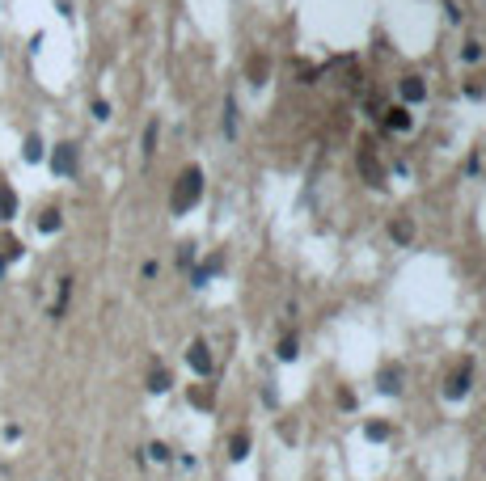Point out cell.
Returning a JSON list of instances; mask_svg holds the SVG:
<instances>
[{
	"instance_id": "1",
	"label": "cell",
	"mask_w": 486,
	"mask_h": 481,
	"mask_svg": "<svg viewBox=\"0 0 486 481\" xmlns=\"http://www.w3.org/2000/svg\"><path fill=\"white\" fill-rule=\"evenodd\" d=\"M203 198V169H182L178 173V182H174V194H169V207H174L178 216H186L194 203Z\"/></svg>"
},
{
	"instance_id": "2",
	"label": "cell",
	"mask_w": 486,
	"mask_h": 481,
	"mask_svg": "<svg viewBox=\"0 0 486 481\" xmlns=\"http://www.w3.org/2000/svg\"><path fill=\"white\" fill-rule=\"evenodd\" d=\"M77 161H81L77 144H55V152H51V169H55L60 177H72V173H77Z\"/></svg>"
},
{
	"instance_id": "3",
	"label": "cell",
	"mask_w": 486,
	"mask_h": 481,
	"mask_svg": "<svg viewBox=\"0 0 486 481\" xmlns=\"http://www.w3.org/2000/svg\"><path fill=\"white\" fill-rule=\"evenodd\" d=\"M355 161H359V173L368 177L372 186H381V182H385V169H381V161H376L372 144H359V157H355Z\"/></svg>"
},
{
	"instance_id": "4",
	"label": "cell",
	"mask_w": 486,
	"mask_h": 481,
	"mask_svg": "<svg viewBox=\"0 0 486 481\" xmlns=\"http://www.w3.org/2000/svg\"><path fill=\"white\" fill-rule=\"evenodd\" d=\"M186 363H190L194 372H199V376H207V372H212V350H207V342H190Z\"/></svg>"
},
{
	"instance_id": "5",
	"label": "cell",
	"mask_w": 486,
	"mask_h": 481,
	"mask_svg": "<svg viewBox=\"0 0 486 481\" xmlns=\"http://www.w3.org/2000/svg\"><path fill=\"white\" fill-rule=\"evenodd\" d=\"M216 270H225V258H220V253H212V258H207L203 266H194V274H190V278H194V287H203Z\"/></svg>"
},
{
	"instance_id": "6",
	"label": "cell",
	"mask_w": 486,
	"mask_h": 481,
	"mask_svg": "<svg viewBox=\"0 0 486 481\" xmlns=\"http://www.w3.org/2000/svg\"><path fill=\"white\" fill-rule=\"evenodd\" d=\"M402 97H406V101H423V97H427L423 76H402Z\"/></svg>"
},
{
	"instance_id": "7",
	"label": "cell",
	"mask_w": 486,
	"mask_h": 481,
	"mask_svg": "<svg viewBox=\"0 0 486 481\" xmlns=\"http://www.w3.org/2000/svg\"><path fill=\"white\" fill-rule=\"evenodd\" d=\"M266 76H271V60H266V55H254V60H250V85H266Z\"/></svg>"
},
{
	"instance_id": "8",
	"label": "cell",
	"mask_w": 486,
	"mask_h": 481,
	"mask_svg": "<svg viewBox=\"0 0 486 481\" xmlns=\"http://www.w3.org/2000/svg\"><path fill=\"white\" fill-rule=\"evenodd\" d=\"M246 452H250V435H246V430H237V435L229 439V456H233V460H246Z\"/></svg>"
},
{
	"instance_id": "9",
	"label": "cell",
	"mask_w": 486,
	"mask_h": 481,
	"mask_svg": "<svg viewBox=\"0 0 486 481\" xmlns=\"http://www.w3.org/2000/svg\"><path fill=\"white\" fill-rule=\"evenodd\" d=\"M444 393H448V397H465V393H470V367H465V372H457V376L448 380V389H444Z\"/></svg>"
},
{
	"instance_id": "10",
	"label": "cell",
	"mask_w": 486,
	"mask_h": 481,
	"mask_svg": "<svg viewBox=\"0 0 486 481\" xmlns=\"http://www.w3.org/2000/svg\"><path fill=\"white\" fill-rule=\"evenodd\" d=\"M190 401L199 405V410H212V401H216L212 397V385H190Z\"/></svg>"
},
{
	"instance_id": "11",
	"label": "cell",
	"mask_w": 486,
	"mask_h": 481,
	"mask_svg": "<svg viewBox=\"0 0 486 481\" xmlns=\"http://www.w3.org/2000/svg\"><path fill=\"white\" fill-rule=\"evenodd\" d=\"M389 237H394V241H410V237H415V224H410V220L402 216V220L389 224Z\"/></svg>"
},
{
	"instance_id": "12",
	"label": "cell",
	"mask_w": 486,
	"mask_h": 481,
	"mask_svg": "<svg viewBox=\"0 0 486 481\" xmlns=\"http://www.w3.org/2000/svg\"><path fill=\"white\" fill-rule=\"evenodd\" d=\"M13 211H17V194L9 186H0V220H13Z\"/></svg>"
},
{
	"instance_id": "13",
	"label": "cell",
	"mask_w": 486,
	"mask_h": 481,
	"mask_svg": "<svg viewBox=\"0 0 486 481\" xmlns=\"http://www.w3.org/2000/svg\"><path fill=\"white\" fill-rule=\"evenodd\" d=\"M402 389V372L398 367H385L381 372V393H398Z\"/></svg>"
},
{
	"instance_id": "14",
	"label": "cell",
	"mask_w": 486,
	"mask_h": 481,
	"mask_svg": "<svg viewBox=\"0 0 486 481\" xmlns=\"http://www.w3.org/2000/svg\"><path fill=\"white\" fill-rule=\"evenodd\" d=\"M385 122L394 127V131H406V127H410V114H406V106H394V110L385 114Z\"/></svg>"
},
{
	"instance_id": "15",
	"label": "cell",
	"mask_w": 486,
	"mask_h": 481,
	"mask_svg": "<svg viewBox=\"0 0 486 481\" xmlns=\"http://www.w3.org/2000/svg\"><path fill=\"white\" fill-rule=\"evenodd\" d=\"M60 224H64V220H60V211H55V207H47V211L38 216V233H55Z\"/></svg>"
},
{
	"instance_id": "16",
	"label": "cell",
	"mask_w": 486,
	"mask_h": 481,
	"mask_svg": "<svg viewBox=\"0 0 486 481\" xmlns=\"http://www.w3.org/2000/svg\"><path fill=\"white\" fill-rule=\"evenodd\" d=\"M149 389H153V393H165V389H169V372H165V367H153Z\"/></svg>"
},
{
	"instance_id": "17",
	"label": "cell",
	"mask_w": 486,
	"mask_h": 481,
	"mask_svg": "<svg viewBox=\"0 0 486 481\" xmlns=\"http://www.w3.org/2000/svg\"><path fill=\"white\" fill-rule=\"evenodd\" d=\"M0 258H21V241H13V237H5V241H0Z\"/></svg>"
},
{
	"instance_id": "18",
	"label": "cell",
	"mask_w": 486,
	"mask_h": 481,
	"mask_svg": "<svg viewBox=\"0 0 486 481\" xmlns=\"http://www.w3.org/2000/svg\"><path fill=\"white\" fill-rule=\"evenodd\" d=\"M296 354H300V350H296V338H283V342H279V359H283V363H292Z\"/></svg>"
},
{
	"instance_id": "19",
	"label": "cell",
	"mask_w": 486,
	"mask_h": 481,
	"mask_svg": "<svg viewBox=\"0 0 486 481\" xmlns=\"http://www.w3.org/2000/svg\"><path fill=\"white\" fill-rule=\"evenodd\" d=\"M153 148H157V122L144 127V157H153Z\"/></svg>"
},
{
	"instance_id": "20",
	"label": "cell",
	"mask_w": 486,
	"mask_h": 481,
	"mask_svg": "<svg viewBox=\"0 0 486 481\" xmlns=\"http://www.w3.org/2000/svg\"><path fill=\"white\" fill-rule=\"evenodd\" d=\"M38 157H42V140L30 135V140H26V161H38Z\"/></svg>"
},
{
	"instance_id": "21",
	"label": "cell",
	"mask_w": 486,
	"mask_h": 481,
	"mask_svg": "<svg viewBox=\"0 0 486 481\" xmlns=\"http://www.w3.org/2000/svg\"><path fill=\"white\" fill-rule=\"evenodd\" d=\"M389 435V422H368V439H385Z\"/></svg>"
},
{
	"instance_id": "22",
	"label": "cell",
	"mask_w": 486,
	"mask_h": 481,
	"mask_svg": "<svg viewBox=\"0 0 486 481\" xmlns=\"http://www.w3.org/2000/svg\"><path fill=\"white\" fill-rule=\"evenodd\" d=\"M178 262H182V266H190V262H194V245H182V253H178Z\"/></svg>"
},
{
	"instance_id": "23",
	"label": "cell",
	"mask_w": 486,
	"mask_h": 481,
	"mask_svg": "<svg viewBox=\"0 0 486 481\" xmlns=\"http://www.w3.org/2000/svg\"><path fill=\"white\" fill-rule=\"evenodd\" d=\"M149 452H153V460H169V447H165V443H153Z\"/></svg>"
}]
</instances>
